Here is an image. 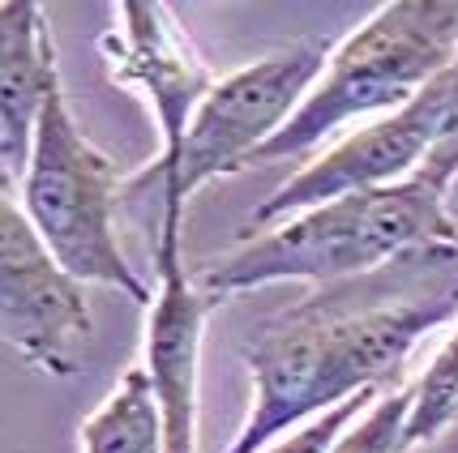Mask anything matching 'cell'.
<instances>
[{
    "mask_svg": "<svg viewBox=\"0 0 458 453\" xmlns=\"http://www.w3.org/2000/svg\"><path fill=\"white\" fill-rule=\"evenodd\" d=\"M450 316H458V244H424L266 316L244 342L258 390L253 415L227 453H253L283 428L377 390Z\"/></svg>",
    "mask_w": 458,
    "mask_h": 453,
    "instance_id": "6da1fadb",
    "label": "cell"
},
{
    "mask_svg": "<svg viewBox=\"0 0 458 453\" xmlns=\"http://www.w3.org/2000/svg\"><path fill=\"white\" fill-rule=\"evenodd\" d=\"M450 180L437 172H416L394 184L356 189L275 222V231L249 239L198 278L206 296L227 299L283 278L343 282L381 270L424 244H458V222L445 214Z\"/></svg>",
    "mask_w": 458,
    "mask_h": 453,
    "instance_id": "7a4b0ae2",
    "label": "cell"
},
{
    "mask_svg": "<svg viewBox=\"0 0 458 453\" xmlns=\"http://www.w3.org/2000/svg\"><path fill=\"white\" fill-rule=\"evenodd\" d=\"M458 56V0H394L326 52V69L296 116L261 146L253 163L313 150L326 133L369 112H399Z\"/></svg>",
    "mask_w": 458,
    "mask_h": 453,
    "instance_id": "3957f363",
    "label": "cell"
},
{
    "mask_svg": "<svg viewBox=\"0 0 458 453\" xmlns=\"http://www.w3.org/2000/svg\"><path fill=\"white\" fill-rule=\"evenodd\" d=\"M26 218L56 256V265L73 282H103L133 296L141 308H150V291L120 253L112 231V206H116V167L112 158L95 150L78 120L64 103L60 78L52 81L43 99L39 124H35V150L21 180Z\"/></svg>",
    "mask_w": 458,
    "mask_h": 453,
    "instance_id": "277c9868",
    "label": "cell"
},
{
    "mask_svg": "<svg viewBox=\"0 0 458 453\" xmlns=\"http://www.w3.org/2000/svg\"><path fill=\"white\" fill-rule=\"evenodd\" d=\"M321 69H326V52L304 43L227 73L210 86V95L193 112L176 155H159L155 167L138 172L124 184V193H138L146 180H159L163 206L184 210L198 184L249 167V158L296 116Z\"/></svg>",
    "mask_w": 458,
    "mask_h": 453,
    "instance_id": "5b68a950",
    "label": "cell"
},
{
    "mask_svg": "<svg viewBox=\"0 0 458 453\" xmlns=\"http://www.w3.org/2000/svg\"><path fill=\"white\" fill-rule=\"evenodd\" d=\"M416 172H437L445 180L458 176V56L399 112L343 138L330 155L287 180L275 197H266L249 214V227H275L330 197L394 184Z\"/></svg>",
    "mask_w": 458,
    "mask_h": 453,
    "instance_id": "8992f818",
    "label": "cell"
},
{
    "mask_svg": "<svg viewBox=\"0 0 458 453\" xmlns=\"http://www.w3.org/2000/svg\"><path fill=\"white\" fill-rule=\"evenodd\" d=\"M0 338L60 376L78 373L90 338L81 282L60 270L9 193H0Z\"/></svg>",
    "mask_w": 458,
    "mask_h": 453,
    "instance_id": "52a82bcc",
    "label": "cell"
},
{
    "mask_svg": "<svg viewBox=\"0 0 458 453\" xmlns=\"http://www.w3.org/2000/svg\"><path fill=\"white\" fill-rule=\"evenodd\" d=\"M180 206H163L159 222V291L146 321V376L163 415V453H198V359L206 313L219 304L184 274L180 256Z\"/></svg>",
    "mask_w": 458,
    "mask_h": 453,
    "instance_id": "ba28073f",
    "label": "cell"
},
{
    "mask_svg": "<svg viewBox=\"0 0 458 453\" xmlns=\"http://www.w3.org/2000/svg\"><path fill=\"white\" fill-rule=\"evenodd\" d=\"M112 78L120 86H138L150 99V112L159 120L163 155H176L184 129L201 99L210 95L215 78L206 73L198 52L180 35L172 13L155 0H124L120 4V35L103 39Z\"/></svg>",
    "mask_w": 458,
    "mask_h": 453,
    "instance_id": "9c48e42d",
    "label": "cell"
},
{
    "mask_svg": "<svg viewBox=\"0 0 458 453\" xmlns=\"http://www.w3.org/2000/svg\"><path fill=\"white\" fill-rule=\"evenodd\" d=\"M52 30L35 0L0 4V193L21 189L43 99L56 81Z\"/></svg>",
    "mask_w": 458,
    "mask_h": 453,
    "instance_id": "30bf717a",
    "label": "cell"
},
{
    "mask_svg": "<svg viewBox=\"0 0 458 453\" xmlns=\"http://www.w3.org/2000/svg\"><path fill=\"white\" fill-rule=\"evenodd\" d=\"M86 453H163V415L146 368H129L99 411L81 424Z\"/></svg>",
    "mask_w": 458,
    "mask_h": 453,
    "instance_id": "8fae6325",
    "label": "cell"
},
{
    "mask_svg": "<svg viewBox=\"0 0 458 453\" xmlns=\"http://www.w3.org/2000/svg\"><path fill=\"white\" fill-rule=\"evenodd\" d=\"M454 415H458V334L441 347L433 368L416 381V402H411V415H407L403 445L411 449L420 440H433Z\"/></svg>",
    "mask_w": 458,
    "mask_h": 453,
    "instance_id": "7c38bea8",
    "label": "cell"
},
{
    "mask_svg": "<svg viewBox=\"0 0 458 453\" xmlns=\"http://www.w3.org/2000/svg\"><path fill=\"white\" fill-rule=\"evenodd\" d=\"M411 402H416V385L381 394L356 428H352V432H343L339 440H335V449L330 453H407L403 432H407Z\"/></svg>",
    "mask_w": 458,
    "mask_h": 453,
    "instance_id": "4fadbf2b",
    "label": "cell"
},
{
    "mask_svg": "<svg viewBox=\"0 0 458 453\" xmlns=\"http://www.w3.org/2000/svg\"><path fill=\"white\" fill-rule=\"evenodd\" d=\"M369 402H377V390L347 398V402H339L335 411L318 415V419H309L300 432H292L287 440H279L275 449H266V453H330V449H335V440L347 432V424L356 419V411H364Z\"/></svg>",
    "mask_w": 458,
    "mask_h": 453,
    "instance_id": "5bb4252c",
    "label": "cell"
}]
</instances>
